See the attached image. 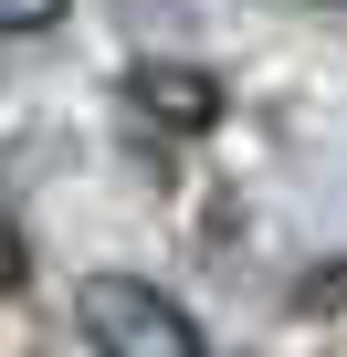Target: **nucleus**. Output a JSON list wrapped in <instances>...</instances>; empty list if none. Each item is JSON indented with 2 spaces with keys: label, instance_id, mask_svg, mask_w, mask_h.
<instances>
[{
  "label": "nucleus",
  "instance_id": "obj_1",
  "mask_svg": "<svg viewBox=\"0 0 347 357\" xmlns=\"http://www.w3.org/2000/svg\"><path fill=\"white\" fill-rule=\"evenodd\" d=\"M74 315H84L95 357H211V336L190 326V305H168V294L137 284V273H95V284L74 294Z\"/></svg>",
  "mask_w": 347,
  "mask_h": 357
},
{
  "label": "nucleus",
  "instance_id": "obj_4",
  "mask_svg": "<svg viewBox=\"0 0 347 357\" xmlns=\"http://www.w3.org/2000/svg\"><path fill=\"white\" fill-rule=\"evenodd\" d=\"M64 0H0V32H53Z\"/></svg>",
  "mask_w": 347,
  "mask_h": 357
},
{
  "label": "nucleus",
  "instance_id": "obj_3",
  "mask_svg": "<svg viewBox=\"0 0 347 357\" xmlns=\"http://www.w3.org/2000/svg\"><path fill=\"white\" fill-rule=\"evenodd\" d=\"M22 273H32V252H22V221H11V200H0V294H22Z\"/></svg>",
  "mask_w": 347,
  "mask_h": 357
},
{
  "label": "nucleus",
  "instance_id": "obj_2",
  "mask_svg": "<svg viewBox=\"0 0 347 357\" xmlns=\"http://www.w3.org/2000/svg\"><path fill=\"white\" fill-rule=\"evenodd\" d=\"M126 105H137L147 126H168V137H200V126L221 116V84H211L200 63H137V74H126Z\"/></svg>",
  "mask_w": 347,
  "mask_h": 357
}]
</instances>
